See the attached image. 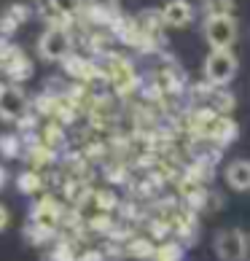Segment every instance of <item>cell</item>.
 <instances>
[{
	"instance_id": "obj_1",
	"label": "cell",
	"mask_w": 250,
	"mask_h": 261,
	"mask_svg": "<svg viewBox=\"0 0 250 261\" xmlns=\"http://www.w3.org/2000/svg\"><path fill=\"white\" fill-rule=\"evenodd\" d=\"M205 41L210 49H232L237 41V19L232 14H210L205 22Z\"/></svg>"
},
{
	"instance_id": "obj_2",
	"label": "cell",
	"mask_w": 250,
	"mask_h": 261,
	"mask_svg": "<svg viewBox=\"0 0 250 261\" xmlns=\"http://www.w3.org/2000/svg\"><path fill=\"white\" fill-rule=\"evenodd\" d=\"M237 57L232 49H210L205 60V75L210 84H229L237 73Z\"/></svg>"
},
{
	"instance_id": "obj_3",
	"label": "cell",
	"mask_w": 250,
	"mask_h": 261,
	"mask_svg": "<svg viewBox=\"0 0 250 261\" xmlns=\"http://www.w3.org/2000/svg\"><path fill=\"white\" fill-rule=\"evenodd\" d=\"M38 51H41V57L49 62L65 60L67 51H70V35H67V30L60 24L49 27V30L41 35V41H38Z\"/></svg>"
},
{
	"instance_id": "obj_4",
	"label": "cell",
	"mask_w": 250,
	"mask_h": 261,
	"mask_svg": "<svg viewBox=\"0 0 250 261\" xmlns=\"http://www.w3.org/2000/svg\"><path fill=\"white\" fill-rule=\"evenodd\" d=\"M215 253L220 256V261H242L247 253V243L245 234L239 229H224L215 237Z\"/></svg>"
},
{
	"instance_id": "obj_5",
	"label": "cell",
	"mask_w": 250,
	"mask_h": 261,
	"mask_svg": "<svg viewBox=\"0 0 250 261\" xmlns=\"http://www.w3.org/2000/svg\"><path fill=\"white\" fill-rule=\"evenodd\" d=\"M161 22L183 30V27H188L194 22V6L188 0H167L164 8H161Z\"/></svg>"
},
{
	"instance_id": "obj_6",
	"label": "cell",
	"mask_w": 250,
	"mask_h": 261,
	"mask_svg": "<svg viewBox=\"0 0 250 261\" xmlns=\"http://www.w3.org/2000/svg\"><path fill=\"white\" fill-rule=\"evenodd\" d=\"M24 94L22 89H16V86H8V89L0 92V116H6V119H22L24 116Z\"/></svg>"
},
{
	"instance_id": "obj_7",
	"label": "cell",
	"mask_w": 250,
	"mask_h": 261,
	"mask_svg": "<svg viewBox=\"0 0 250 261\" xmlns=\"http://www.w3.org/2000/svg\"><path fill=\"white\" fill-rule=\"evenodd\" d=\"M226 183L237 191L250 189V159H234L226 167Z\"/></svg>"
},
{
	"instance_id": "obj_8",
	"label": "cell",
	"mask_w": 250,
	"mask_h": 261,
	"mask_svg": "<svg viewBox=\"0 0 250 261\" xmlns=\"http://www.w3.org/2000/svg\"><path fill=\"white\" fill-rule=\"evenodd\" d=\"M210 14H232V0H205Z\"/></svg>"
},
{
	"instance_id": "obj_9",
	"label": "cell",
	"mask_w": 250,
	"mask_h": 261,
	"mask_svg": "<svg viewBox=\"0 0 250 261\" xmlns=\"http://www.w3.org/2000/svg\"><path fill=\"white\" fill-rule=\"evenodd\" d=\"M8 226V210L3 207V205H0V231H3Z\"/></svg>"
},
{
	"instance_id": "obj_10",
	"label": "cell",
	"mask_w": 250,
	"mask_h": 261,
	"mask_svg": "<svg viewBox=\"0 0 250 261\" xmlns=\"http://www.w3.org/2000/svg\"><path fill=\"white\" fill-rule=\"evenodd\" d=\"M92 3L97 6V8H110L113 3H116V0H92Z\"/></svg>"
},
{
	"instance_id": "obj_11",
	"label": "cell",
	"mask_w": 250,
	"mask_h": 261,
	"mask_svg": "<svg viewBox=\"0 0 250 261\" xmlns=\"http://www.w3.org/2000/svg\"><path fill=\"white\" fill-rule=\"evenodd\" d=\"M0 186H3V170H0Z\"/></svg>"
}]
</instances>
